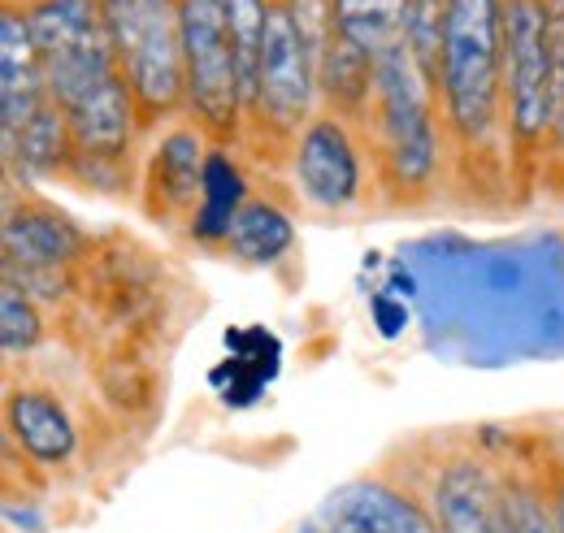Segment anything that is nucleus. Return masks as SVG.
I'll return each instance as SVG.
<instances>
[{
    "label": "nucleus",
    "mask_w": 564,
    "mask_h": 533,
    "mask_svg": "<svg viewBox=\"0 0 564 533\" xmlns=\"http://www.w3.org/2000/svg\"><path fill=\"white\" fill-rule=\"evenodd\" d=\"M356 134L360 148H369L382 196L395 208H417L434 196L443 174V127L434 91L404 44L378 57L373 105Z\"/></svg>",
    "instance_id": "obj_2"
},
{
    "label": "nucleus",
    "mask_w": 564,
    "mask_h": 533,
    "mask_svg": "<svg viewBox=\"0 0 564 533\" xmlns=\"http://www.w3.org/2000/svg\"><path fill=\"white\" fill-rule=\"evenodd\" d=\"M291 170H295L304 200L326 208V213H344L365 196L360 134L326 109L313 113V122L304 127L295 152H291Z\"/></svg>",
    "instance_id": "obj_9"
},
{
    "label": "nucleus",
    "mask_w": 564,
    "mask_h": 533,
    "mask_svg": "<svg viewBox=\"0 0 564 533\" xmlns=\"http://www.w3.org/2000/svg\"><path fill=\"white\" fill-rule=\"evenodd\" d=\"M118 69L131 87L140 131L161 127L187 109V69L178 0H100Z\"/></svg>",
    "instance_id": "obj_4"
},
{
    "label": "nucleus",
    "mask_w": 564,
    "mask_h": 533,
    "mask_svg": "<svg viewBox=\"0 0 564 533\" xmlns=\"http://www.w3.org/2000/svg\"><path fill=\"white\" fill-rule=\"evenodd\" d=\"M317 516L339 533H438L422 499L387 477H356L322 503Z\"/></svg>",
    "instance_id": "obj_11"
},
{
    "label": "nucleus",
    "mask_w": 564,
    "mask_h": 533,
    "mask_svg": "<svg viewBox=\"0 0 564 533\" xmlns=\"http://www.w3.org/2000/svg\"><path fill=\"white\" fill-rule=\"evenodd\" d=\"M48 78L31 35L26 4L4 0L0 9V131L13 134L48 105Z\"/></svg>",
    "instance_id": "obj_13"
},
{
    "label": "nucleus",
    "mask_w": 564,
    "mask_h": 533,
    "mask_svg": "<svg viewBox=\"0 0 564 533\" xmlns=\"http://www.w3.org/2000/svg\"><path fill=\"white\" fill-rule=\"evenodd\" d=\"M373 317H378V330L387 334V338H391V334H400L404 326H409V313H404V304H391L387 295H378V300H373Z\"/></svg>",
    "instance_id": "obj_26"
},
{
    "label": "nucleus",
    "mask_w": 564,
    "mask_h": 533,
    "mask_svg": "<svg viewBox=\"0 0 564 533\" xmlns=\"http://www.w3.org/2000/svg\"><path fill=\"white\" fill-rule=\"evenodd\" d=\"M552 9V0H503V139L517 200H530L547 170Z\"/></svg>",
    "instance_id": "obj_3"
},
{
    "label": "nucleus",
    "mask_w": 564,
    "mask_h": 533,
    "mask_svg": "<svg viewBox=\"0 0 564 533\" xmlns=\"http://www.w3.org/2000/svg\"><path fill=\"white\" fill-rule=\"evenodd\" d=\"M295 533H339V530H335V525H326L322 516H313L308 525H300V530H295Z\"/></svg>",
    "instance_id": "obj_28"
},
{
    "label": "nucleus",
    "mask_w": 564,
    "mask_h": 533,
    "mask_svg": "<svg viewBox=\"0 0 564 533\" xmlns=\"http://www.w3.org/2000/svg\"><path fill=\"white\" fill-rule=\"evenodd\" d=\"M313 100H317V62L304 48L286 4L270 0L257 96H252V109L243 113L248 152L270 161V165H282L286 152H295L304 127L313 122Z\"/></svg>",
    "instance_id": "obj_5"
},
{
    "label": "nucleus",
    "mask_w": 564,
    "mask_h": 533,
    "mask_svg": "<svg viewBox=\"0 0 564 533\" xmlns=\"http://www.w3.org/2000/svg\"><path fill=\"white\" fill-rule=\"evenodd\" d=\"M282 4H286L291 22H295L304 48H308L313 62L322 66V53H326V44H330V35H335V0H282Z\"/></svg>",
    "instance_id": "obj_25"
},
{
    "label": "nucleus",
    "mask_w": 564,
    "mask_h": 533,
    "mask_svg": "<svg viewBox=\"0 0 564 533\" xmlns=\"http://www.w3.org/2000/svg\"><path fill=\"white\" fill-rule=\"evenodd\" d=\"M430 516L438 533H503L499 472L482 456H452L430 481Z\"/></svg>",
    "instance_id": "obj_12"
},
{
    "label": "nucleus",
    "mask_w": 564,
    "mask_h": 533,
    "mask_svg": "<svg viewBox=\"0 0 564 533\" xmlns=\"http://www.w3.org/2000/svg\"><path fill=\"white\" fill-rule=\"evenodd\" d=\"M40 338H44V317H40L35 295L26 286H18L13 278H4V286H0V342H4V351L9 356L31 351V347H40Z\"/></svg>",
    "instance_id": "obj_23"
},
{
    "label": "nucleus",
    "mask_w": 564,
    "mask_h": 533,
    "mask_svg": "<svg viewBox=\"0 0 564 533\" xmlns=\"http://www.w3.org/2000/svg\"><path fill=\"white\" fill-rule=\"evenodd\" d=\"M499 516L503 533H556L547 481L530 472H499Z\"/></svg>",
    "instance_id": "obj_21"
},
{
    "label": "nucleus",
    "mask_w": 564,
    "mask_h": 533,
    "mask_svg": "<svg viewBox=\"0 0 564 533\" xmlns=\"http://www.w3.org/2000/svg\"><path fill=\"white\" fill-rule=\"evenodd\" d=\"M447 13H452V0H409V13H404V48H409L413 66L422 69V78L430 83V91L438 87V62H443Z\"/></svg>",
    "instance_id": "obj_22"
},
{
    "label": "nucleus",
    "mask_w": 564,
    "mask_h": 533,
    "mask_svg": "<svg viewBox=\"0 0 564 533\" xmlns=\"http://www.w3.org/2000/svg\"><path fill=\"white\" fill-rule=\"evenodd\" d=\"M373 78H378V62L369 53H360L348 35H330L322 66H317V96L326 105V113L344 118L352 131L365 127L369 105H373Z\"/></svg>",
    "instance_id": "obj_15"
},
{
    "label": "nucleus",
    "mask_w": 564,
    "mask_h": 533,
    "mask_svg": "<svg viewBox=\"0 0 564 533\" xmlns=\"http://www.w3.org/2000/svg\"><path fill=\"white\" fill-rule=\"evenodd\" d=\"M404 13L409 0H335V31L378 62L382 53L404 44Z\"/></svg>",
    "instance_id": "obj_19"
},
{
    "label": "nucleus",
    "mask_w": 564,
    "mask_h": 533,
    "mask_svg": "<svg viewBox=\"0 0 564 533\" xmlns=\"http://www.w3.org/2000/svg\"><path fill=\"white\" fill-rule=\"evenodd\" d=\"M252 200L248 196V183L239 174V165L230 161L226 148H209V161H205V200L192 217V239L200 243H226L230 239V226H235V213Z\"/></svg>",
    "instance_id": "obj_17"
},
{
    "label": "nucleus",
    "mask_w": 564,
    "mask_h": 533,
    "mask_svg": "<svg viewBox=\"0 0 564 533\" xmlns=\"http://www.w3.org/2000/svg\"><path fill=\"white\" fill-rule=\"evenodd\" d=\"M87 248V235L78 230L70 213L44 196L22 192V200L9 192L4 200V278L26 282V278H53L78 261Z\"/></svg>",
    "instance_id": "obj_8"
},
{
    "label": "nucleus",
    "mask_w": 564,
    "mask_h": 533,
    "mask_svg": "<svg viewBox=\"0 0 564 533\" xmlns=\"http://www.w3.org/2000/svg\"><path fill=\"white\" fill-rule=\"evenodd\" d=\"M74 165V139L66 109L48 100L26 127L4 134V170L9 178L22 170V178H70Z\"/></svg>",
    "instance_id": "obj_16"
},
{
    "label": "nucleus",
    "mask_w": 564,
    "mask_h": 533,
    "mask_svg": "<svg viewBox=\"0 0 564 533\" xmlns=\"http://www.w3.org/2000/svg\"><path fill=\"white\" fill-rule=\"evenodd\" d=\"M4 425H9V443H18L35 465H66L78 447L70 407L48 387H9Z\"/></svg>",
    "instance_id": "obj_14"
},
{
    "label": "nucleus",
    "mask_w": 564,
    "mask_h": 533,
    "mask_svg": "<svg viewBox=\"0 0 564 533\" xmlns=\"http://www.w3.org/2000/svg\"><path fill=\"white\" fill-rule=\"evenodd\" d=\"M230 44H235V69H239V91H243V113L252 109L257 96V74L265 53V26H270V0H221Z\"/></svg>",
    "instance_id": "obj_20"
},
{
    "label": "nucleus",
    "mask_w": 564,
    "mask_h": 533,
    "mask_svg": "<svg viewBox=\"0 0 564 533\" xmlns=\"http://www.w3.org/2000/svg\"><path fill=\"white\" fill-rule=\"evenodd\" d=\"M291 243H295V226L274 200L243 204L235 213V226H230V239H226V248L248 265H274L279 257L291 252Z\"/></svg>",
    "instance_id": "obj_18"
},
{
    "label": "nucleus",
    "mask_w": 564,
    "mask_h": 533,
    "mask_svg": "<svg viewBox=\"0 0 564 533\" xmlns=\"http://www.w3.org/2000/svg\"><path fill=\"white\" fill-rule=\"evenodd\" d=\"M183 69H187V113L213 148L243 139V91L235 69V44L221 0H178Z\"/></svg>",
    "instance_id": "obj_6"
},
{
    "label": "nucleus",
    "mask_w": 564,
    "mask_h": 533,
    "mask_svg": "<svg viewBox=\"0 0 564 533\" xmlns=\"http://www.w3.org/2000/svg\"><path fill=\"white\" fill-rule=\"evenodd\" d=\"M438 127L443 148L465 178L478 183L482 170H503V0H452L443 62H438Z\"/></svg>",
    "instance_id": "obj_1"
},
{
    "label": "nucleus",
    "mask_w": 564,
    "mask_h": 533,
    "mask_svg": "<svg viewBox=\"0 0 564 533\" xmlns=\"http://www.w3.org/2000/svg\"><path fill=\"white\" fill-rule=\"evenodd\" d=\"M26 18L44 62L48 96L62 109L100 78L118 74V53L100 0H26Z\"/></svg>",
    "instance_id": "obj_7"
},
{
    "label": "nucleus",
    "mask_w": 564,
    "mask_h": 533,
    "mask_svg": "<svg viewBox=\"0 0 564 533\" xmlns=\"http://www.w3.org/2000/svg\"><path fill=\"white\" fill-rule=\"evenodd\" d=\"M556 174H564V4L552 9V131L543 183H552Z\"/></svg>",
    "instance_id": "obj_24"
},
{
    "label": "nucleus",
    "mask_w": 564,
    "mask_h": 533,
    "mask_svg": "<svg viewBox=\"0 0 564 533\" xmlns=\"http://www.w3.org/2000/svg\"><path fill=\"white\" fill-rule=\"evenodd\" d=\"M205 161H209V134L196 122H178L161 134L140 183V204L148 221L178 226L196 217V208L205 200Z\"/></svg>",
    "instance_id": "obj_10"
},
{
    "label": "nucleus",
    "mask_w": 564,
    "mask_h": 533,
    "mask_svg": "<svg viewBox=\"0 0 564 533\" xmlns=\"http://www.w3.org/2000/svg\"><path fill=\"white\" fill-rule=\"evenodd\" d=\"M547 494H552V512H556V533H564V465H552V472L543 477Z\"/></svg>",
    "instance_id": "obj_27"
}]
</instances>
